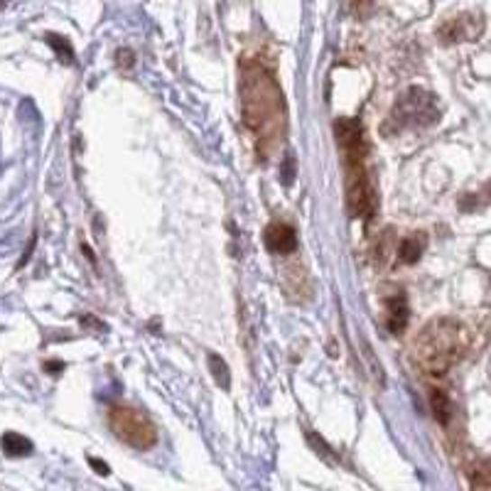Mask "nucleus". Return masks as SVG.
<instances>
[{"mask_svg": "<svg viewBox=\"0 0 491 491\" xmlns=\"http://www.w3.org/2000/svg\"><path fill=\"white\" fill-rule=\"evenodd\" d=\"M430 405H432V415L438 420L440 425H447L450 418H452V401L442 388H432L430 391Z\"/></svg>", "mask_w": 491, "mask_h": 491, "instance_id": "nucleus-10", "label": "nucleus"}, {"mask_svg": "<svg viewBox=\"0 0 491 491\" xmlns=\"http://www.w3.org/2000/svg\"><path fill=\"white\" fill-rule=\"evenodd\" d=\"M45 368L52 376H59V371H62V368H64V364H62V361H47Z\"/></svg>", "mask_w": 491, "mask_h": 491, "instance_id": "nucleus-15", "label": "nucleus"}, {"mask_svg": "<svg viewBox=\"0 0 491 491\" xmlns=\"http://www.w3.org/2000/svg\"><path fill=\"white\" fill-rule=\"evenodd\" d=\"M0 447H3V452L8 457H27L32 455V442L18 432H5L3 438H0Z\"/></svg>", "mask_w": 491, "mask_h": 491, "instance_id": "nucleus-9", "label": "nucleus"}, {"mask_svg": "<svg viewBox=\"0 0 491 491\" xmlns=\"http://www.w3.org/2000/svg\"><path fill=\"white\" fill-rule=\"evenodd\" d=\"M116 62H118V67H133V52H131V50H118V54H116Z\"/></svg>", "mask_w": 491, "mask_h": 491, "instance_id": "nucleus-13", "label": "nucleus"}, {"mask_svg": "<svg viewBox=\"0 0 491 491\" xmlns=\"http://www.w3.org/2000/svg\"><path fill=\"white\" fill-rule=\"evenodd\" d=\"M472 334L455 317L430 320L413 344V359L425 374L445 376L469 351Z\"/></svg>", "mask_w": 491, "mask_h": 491, "instance_id": "nucleus-2", "label": "nucleus"}, {"mask_svg": "<svg viewBox=\"0 0 491 491\" xmlns=\"http://www.w3.org/2000/svg\"><path fill=\"white\" fill-rule=\"evenodd\" d=\"M209 368H212V376H214L216 384L222 386L223 391H229L232 388V376H229L226 361L222 357H216V354H209Z\"/></svg>", "mask_w": 491, "mask_h": 491, "instance_id": "nucleus-11", "label": "nucleus"}, {"mask_svg": "<svg viewBox=\"0 0 491 491\" xmlns=\"http://www.w3.org/2000/svg\"><path fill=\"white\" fill-rule=\"evenodd\" d=\"M89 465L94 467V469H96V472L101 474V477H108V474H111V469H108L106 462H98L96 457H89Z\"/></svg>", "mask_w": 491, "mask_h": 491, "instance_id": "nucleus-14", "label": "nucleus"}, {"mask_svg": "<svg viewBox=\"0 0 491 491\" xmlns=\"http://www.w3.org/2000/svg\"><path fill=\"white\" fill-rule=\"evenodd\" d=\"M47 42L54 47V52H57L59 59H64L67 64L74 62V50L72 45H69V40H64V37L59 35H47Z\"/></svg>", "mask_w": 491, "mask_h": 491, "instance_id": "nucleus-12", "label": "nucleus"}, {"mask_svg": "<svg viewBox=\"0 0 491 491\" xmlns=\"http://www.w3.org/2000/svg\"><path fill=\"white\" fill-rule=\"evenodd\" d=\"M391 121L396 123V128H415V125L435 123L438 121L435 98L423 89L405 91L398 98V104L393 106Z\"/></svg>", "mask_w": 491, "mask_h": 491, "instance_id": "nucleus-4", "label": "nucleus"}, {"mask_svg": "<svg viewBox=\"0 0 491 491\" xmlns=\"http://www.w3.org/2000/svg\"><path fill=\"white\" fill-rule=\"evenodd\" d=\"M482 27H474V15H457L455 20H447L440 27L442 42H462V40H477Z\"/></svg>", "mask_w": 491, "mask_h": 491, "instance_id": "nucleus-7", "label": "nucleus"}, {"mask_svg": "<svg viewBox=\"0 0 491 491\" xmlns=\"http://www.w3.org/2000/svg\"><path fill=\"white\" fill-rule=\"evenodd\" d=\"M386 310V327L391 334H403V330L408 327V320H411V307L405 303V295L396 293L391 297L384 300Z\"/></svg>", "mask_w": 491, "mask_h": 491, "instance_id": "nucleus-6", "label": "nucleus"}, {"mask_svg": "<svg viewBox=\"0 0 491 491\" xmlns=\"http://www.w3.org/2000/svg\"><path fill=\"white\" fill-rule=\"evenodd\" d=\"M263 241H266V249L270 253H293L297 249V233L290 223H270L268 229H266V236H263Z\"/></svg>", "mask_w": 491, "mask_h": 491, "instance_id": "nucleus-5", "label": "nucleus"}, {"mask_svg": "<svg viewBox=\"0 0 491 491\" xmlns=\"http://www.w3.org/2000/svg\"><path fill=\"white\" fill-rule=\"evenodd\" d=\"M241 104L243 123L256 135L260 152L268 150V145L280 143V138L286 133V104L273 74L263 69L260 64H243Z\"/></svg>", "mask_w": 491, "mask_h": 491, "instance_id": "nucleus-1", "label": "nucleus"}, {"mask_svg": "<svg viewBox=\"0 0 491 491\" xmlns=\"http://www.w3.org/2000/svg\"><path fill=\"white\" fill-rule=\"evenodd\" d=\"M425 246H428V236H425V233L423 232L411 233V236H405V239H401V243H398V249H396V260H398L401 266L418 263Z\"/></svg>", "mask_w": 491, "mask_h": 491, "instance_id": "nucleus-8", "label": "nucleus"}, {"mask_svg": "<svg viewBox=\"0 0 491 491\" xmlns=\"http://www.w3.org/2000/svg\"><path fill=\"white\" fill-rule=\"evenodd\" d=\"M108 428L121 442L133 450H150L158 442V428L143 411L131 405H114L108 413Z\"/></svg>", "mask_w": 491, "mask_h": 491, "instance_id": "nucleus-3", "label": "nucleus"}]
</instances>
